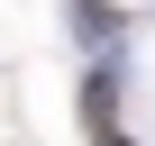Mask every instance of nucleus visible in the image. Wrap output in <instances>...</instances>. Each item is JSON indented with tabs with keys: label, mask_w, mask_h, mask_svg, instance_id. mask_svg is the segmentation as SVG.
Returning a JSON list of instances; mask_svg holds the SVG:
<instances>
[{
	"label": "nucleus",
	"mask_w": 155,
	"mask_h": 146,
	"mask_svg": "<svg viewBox=\"0 0 155 146\" xmlns=\"http://www.w3.org/2000/svg\"><path fill=\"white\" fill-rule=\"evenodd\" d=\"M91 146H128V137H119V128H91Z\"/></svg>",
	"instance_id": "1"
}]
</instances>
